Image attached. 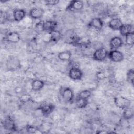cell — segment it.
I'll return each mask as SVG.
<instances>
[{"instance_id":"obj_30","label":"cell","mask_w":134,"mask_h":134,"mask_svg":"<svg viewBox=\"0 0 134 134\" xmlns=\"http://www.w3.org/2000/svg\"><path fill=\"white\" fill-rule=\"evenodd\" d=\"M59 0H46L44 1L46 5L47 6H54L59 3Z\"/></svg>"},{"instance_id":"obj_8","label":"cell","mask_w":134,"mask_h":134,"mask_svg":"<svg viewBox=\"0 0 134 134\" xmlns=\"http://www.w3.org/2000/svg\"><path fill=\"white\" fill-rule=\"evenodd\" d=\"M84 4L82 1L73 0L70 2L66 7V11H78L81 10L84 7Z\"/></svg>"},{"instance_id":"obj_21","label":"cell","mask_w":134,"mask_h":134,"mask_svg":"<svg viewBox=\"0 0 134 134\" xmlns=\"http://www.w3.org/2000/svg\"><path fill=\"white\" fill-rule=\"evenodd\" d=\"M122 117L125 120H129L133 117V110L132 108L130 107L123 109Z\"/></svg>"},{"instance_id":"obj_10","label":"cell","mask_w":134,"mask_h":134,"mask_svg":"<svg viewBox=\"0 0 134 134\" xmlns=\"http://www.w3.org/2000/svg\"><path fill=\"white\" fill-rule=\"evenodd\" d=\"M3 126L4 128L7 130L10 131H15L17 130L16 126L13 118L8 116L3 122Z\"/></svg>"},{"instance_id":"obj_3","label":"cell","mask_w":134,"mask_h":134,"mask_svg":"<svg viewBox=\"0 0 134 134\" xmlns=\"http://www.w3.org/2000/svg\"><path fill=\"white\" fill-rule=\"evenodd\" d=\"M37 109L40 110L41 115L47 117L55 109V106L52 103L44 102L41 103Z\"/></svg>"},{"instance_id":"obj_18","label":"cell","mask_w":134,"mask_h":134,"mask_svg":"<svg viewBox=\"0 0 134 134\" xmlns=\"http://www.w3.org/2000/svg\"><path fill=\"white\" fill-rule=\"evenodd\" d=\"M132 31V26L130 24H123L119 29V32L122 36L125 37Z\"/></svg>"},{"instance_id":"obj_14","label":"cell","mask_w":134,"mask_h":134,"mask_svg":"<svg viewBox=\"0 0 134 134\" xmlns=\"http://www.w3.org/2000/svg\"><path fill=\"white\" fill-rule=\"evenodd\" d=\"M5 40L10 43H16L20 40L19 34L17 31H11L8 32L5 36Z\"/></svg>"},{"instance_id":"obj_13","label":"cell","mask_w":134,"mask_h":134,"mask_svg":"<svg viewBox=\"0 0 134 134\" xmlns=\"http://www.w3.org/2000/svg\"><path fill=\"white\" fill-rule=\"evenodd\" d=\"M89 27H92L96 30H100L103 27V21L99 17H95L91 19V20L87 24Z\"/></svg>"},{"instance_id":"obj_20","label":"cell","mask_w":134,"mask_h":134,"mask_svg":"<svg viewBox=\"0 0 134 134\" xmlns=\"http://www.w3.org/2000/svg\"><path fill=\"white\" fill-rule=\"evenodd\" d=\"M50 34L49 36V41L50 42H57L58 41L60 40V39L62 37V35L61 32L55 29L51 32L49 33Z\"/></svg>"},{"instance_id":"obj_27","label":"cell","mask_w":134,"mask_h":134,"mask_svg":"<svg viewBox=\"0 0 134 134\" xmlns=\"http://www.w3.org/2000/svg\"><path fill=\"white\" fill-rule=\"evenodd\" d=\"M26 131L31 133H35L39 131V129L37 127L34 126V125H27L26 126Z\"/></svg>"},{"instance_id":"obj_26","label":"cell","mask_w":134,"mask_h":134,"mask_svg":"<svg viewBox=\"0 0 134 134\" xmlns=\"http://www.w3.org/2000/svg\"><path fill=\"white\" fill-rule=\"evenodd\" d=\"M127 81L132 85H133L134 81V70L133 69H130L128 70L126 74Z\"/></svg>"},{"instance_id":"obj_28","label":"cell","mask_w":134,"mask_h":134,"mask_svg":"<svg viewBox=\"0 0 134 134\" xmlns=\"http://www.w3.org/2000/svg\"><path fill=\"white\" fill-rule=\"evenodd\" d=\"M0 18L1 23H4L8 20V15L7 12L4 11H1L0 13Z\"/></svg>"},{"instance_id":"obj_19","label":"cell","mask_w":134,"mask_h":134,"mask_svg":"<svg viewBox=\"0 0 134 134\" xmlns=\"http://www.w3.org/2000/svg\"><path fill=\"white\" fill-rule=\"evenodd\" d=\"M72 57V52L70 50H65L60 52L58 54V59L62 61H70Z\"/></svg>"},{"instance_id":"obj_6","label":"cell","mask_w":134,"mask_h":134,"mask_svg":"<svg viewBox=\"0 0 134 134\" xmlns=\"http://www.w3.org/2000/svg\"><path fill=\"white\" fill-rule=\"evenodd\" d=\"M108 59L114 62H120L124 59V56L120 51L118 50H111L108 53Z\"/></svg>"},{"instance_id":"obj_1","label":"cell","mask_w":134,"mask_h":134,"mask_svg":"<svg viewBox=\"0 0 134 134\" xmlns=\"http://www.w3.org/2000/svg\"><path fill=\"white\" fill-rule=\"evenodd\" d=\"M60 94L63 99L66 103H71L74 98L73 91L69 87H61L60 89Z\"/></svg>"},{"instance_id":"obj_29","label":"cell","mask_w":134,"mask_h":134,"mask_svg":"<svg viewBox=\"0 0 134 134\" xmlns=\"http://www.w3.org/2000/svg\"><path fill=\"white\" fill-rule=\"evenodd\" d=\"M96 77L99 80H103L105 78V71L101 70L97 71L96 73Z\"/></svg>"},{"instance_id":"obj_7","label":"cell","mask_w":134,"mask_h":134,"mask_svg":"<svg viewBox=\"0 0 134 134\" xmlns=\"http://www.w3.org/2000/svg\"><path fill=\"white\" fill-rule=\"evenodd\" d=\"M69 77L74 81L81 80L83 76V73L79 67H71L68 73Z\"/></svg>"},{"instance_id":"obj_11","label":"cell","mask_w":134,"mask_h":134,"mask_svg":"<svg viewBox=\"0 0 134 134\" xmlns=\"http://www.w3.org/2000/svg\"><path fill=\"white\" fill-rule=\"evenodd\" d=\"M123 43L122 39L119 36H115L109 41V46L111 50H117L122 46Z\"/></svg>"},{"instance_id":"obj_9","label":"cell","mask_w":134,"mask_h":134,"mask_svg":"<svg viewBox=\"0 0 134 134\" xmlns=\"http://www.w3.org/2000/svg\"><path fill=\"white\" fill-rule=\"evenodd\" d=\"M57 25L58 23L55 20H46L42 22L43 30L50 33L56 29Z\"/></svg>"},{"instance_id":"obj_24","label":"cell","mask_w":134,"mask_h":134,"mask_svg":"<svg viewBox=\"0 0 134 134\" xmlns=\"http://www.w3.org/2000/svg\"><path fill=\"white\" fill-rule=\"evenodd\" d=\"M91 92L88 90H84L80 92L77 95L76 97H79L85 99H88V98L91 96Z\"/></svg>"},{"instance_id":"obj_15","label":"cell","mask_w":134,"mask_h":134,"mask_svg":"<svg viewBox=\"0 0 134 134\" xmlns=\"http://www.w3.org/2000/svg\"><path fill=\"white\" fill-rule=\"evenodd\" d=\"M26 12L23 9H15L13 12V17L14 21L19 22L26 16Z\"/></svg>"},{"instance_id":"obj_17","label":"cell","mask_w":134,"mask_h":134,"mask_svg":"<svg viewBox=\"0 0 134 134\" xmlns=\"http://www.w3.org/2000/svg\"><path fill=\"white\" fill-rule=\"evenodd\" d=\"M45 83L43 81L40 79L34 80L31 83V89L34 91H39L44 86Z\"/></svg>"},{"instance_id":"obj_16","label":"cell","mask_w":134,"mask_h":134,"mask_svg":"<svg viewBox=\"0 0 134 134\" xmlns=\"http://www.w3.org/2000/svg\"><path fill=\"white\" fill-rule=\"evenodd\" d=\"M123 23L121 20L118 18L111 19L108 24V26L113 30H119Z\"/></svg>"},{"instance_id":"obj_23","label":"cell","mask_w":134,"mask_h":134,"mask_svg":"<svg viewBox=\"0 0 134 134\" xmlns=\"http://www.w3.org/2000/svg\"><path fill=\"white\" fill-rule=\"evenodd\" d=\"M88 99H85L79 97H76L75 100V105L79 108H84L88 105Z\"/></svg>"},{"instance_id":"obj_31","label":"cell","mask_w":134,"mask_h":134,"mask_svg":"<svg viewBox=\"0 0 134 134\" xmlns=\"http://www.w3.org/2000/svg\"><path fill=\"white\" fill-rule=\"evenodd\" d=\"M14 91L17 94H23L24 93V88L21 86H17L15 88Z\"/></svg>"},{"instance_id":"obj_4","label":"cell","mask_w":134,"mask_h":134,"mask_svg":"<svg viewBox=\"0 0 134 134\" xmlns=\"http://www.w3.org/2000/svg\"><path fill=\"white\" fill-rule=\"evenodd\" d=\"M6 68L8 71H15L20 68V62L16 57H10L7 60L6 63Z\"/></svg>"},{"instance_id":"obj_12","label":"cell","mask_w":134,"mask_h":134,"mask_svg":"<svg viewBox=\"0 0 134 134\" xmlns=\"http://www.w3.org/2000/svg\"><path fill=\"white\" fill-rule=\"evenodd\" d=\"M44 13V10L40 7H34L29 13V16L33 19H38L42 17Z\"/></svg>"},{"instance_id":"obj_22","label":"cell","mask_w":134,"mask_h":134,"mask_svg":"<svg viewBox=\"0 0 134 134\" xmlns=\"http://www.w3.org/2000/svg\"><path fill=\"white\" fill-rule=\"evenodd\" d=\"M19 100L22 104H26L29 102H33L32 96L27 93H23L19 97Z\"/></svg>"},{"instance_id":"obj_5","label":"cell","mask_w":134,"mask_h":134,"mask_svg":"<svg viewBox=\"0 0 134 134\" xmlns=\"http://www.w3.org/2000/svg\"><path fill=\"white\" fill-rule=\"evenodd\" d=\"M108 51L104 48H99L95 50L93 54V59L97 61H103L108 58Z\"/></svg>"},{"instance_id":"obj_2","label":"cell","mask_w":134,"mask_h":134,"mask_svg":"<svg viewBox=\"0 0 134 134\" xmlns=\"http://www.w3.org/2000/svg\"><path fill=\"white\" fill-rule=\"evenodd\" d=\"M114 102L115 105L121 109H124L130 106L131 102L127 98L122 96H116L114 97Z\"/></svg>"},{"instance_id":"obj_25","label":"cell","mask_w":134,"mask_h":134,"mask_svg":"<svg viewBox=\"0 0 134 134\" xmlns=\"http://www.w3.org/2000/svg\"><path fill=\"white\" fill-rule=\"evenodd\" d=\"M126 44L129 46H132L134 43V32L133 31L125 36Z\"/></svg>"}]
</instances>
